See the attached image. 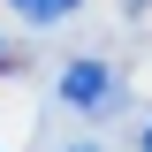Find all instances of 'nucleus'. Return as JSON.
<instances>
[{
	"instance_id": "1",
	"label": "nucleus",
	"mask_w": 152,
	"mask_h": 152,
	"mask_svg": "<svg viewBox=\"0 0 152 152\" xmlns=\"http://www.w3.org/2000/svg\"><path fill=\"white\" fill-rule=\"evenodd\" d=\"M61 99L69 107H114V69L107 61H69L61 69Z\"/></svg>"
},
{
	"instance_id": "2",
	"label": "nucleus",
	"mask_w": 152,
	"mask_h": 152,
	"mask_svg": "<svg viewBox=\"0 0 152 152\" xmlns=\"http://www.w3.org/2000/svg\"><path fill=\"white\" fill-rule=\"evenodd\" d=\"M8 8H15V15L31 23V31H46V23H69L76 8H84V0H8Z\"/></svg>"
},
{
	"instance_id": "3",
	"label": "nucleus",
	"mask_w": 152,
	"mask_h": 152,
	"mask_svg": "<svg viewBox=\"0 0 152 152\" xmlns=\"http://www.w3.org/2000/svg\"><path fill=\"white\" fill-rule=\"evenodd\" d=\"M69 152H99V145H69Z\"/></svg>"
},
{
	"instance_id": "4",
	"label": "nucleus",
	"mask_w": 152,
	"mask_h": 152,
	"mask_svg": "<svg viewBox=\"0 0 152 152\" xmlns=\"http://www.w3.org/2000/svg\"><path fill=\"white\" fill-rule=\"evenodd\" d=\"M145 152H152V122H145Z\"/></svg>"
}]
</instances>
